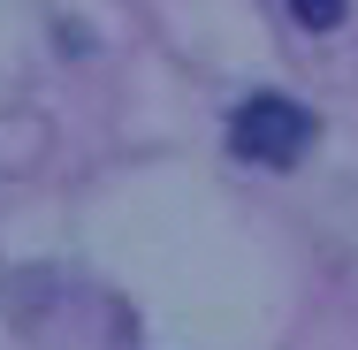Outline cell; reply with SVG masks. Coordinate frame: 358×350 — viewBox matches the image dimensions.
I'll return each instance as SVG.
<instances>
[{"label": "cell", "mask_w": 358, "mask_h": 350, "mask_svg": "<svg viewBox=\"0 0 358 350\" xmlns=\"http://www.w3.org/2000/svg\"><path fill=\"white\" fill-rule=\"evenodd\" d=\"M289 15H297L305 31H336V23H343V0H289Z\"/></svg>", "instance_id": "cell-2"}, {"label": "cell", "mask_w": 358, "mask_h": 350, "mask_svg": "<svg viewBox=\"0 0 358 350\" xmlns=\"http://www.w3.org/2000/svg\"><path fill=\"white\" fill-rule=\"evenodd\" d=\"M313 138H320V122H313L297 99H282V92H252V99L229 115V152L252 160V168H297V160L313 152Z\"/></svg>", "instance_id": "cell-1"}]
</instances>
